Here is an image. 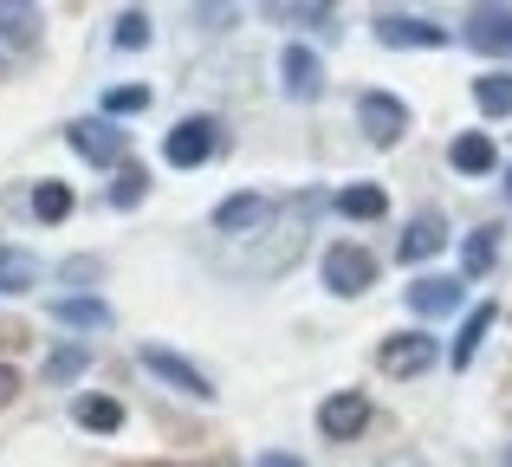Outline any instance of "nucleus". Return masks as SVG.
Segmentation results:
<instances>
[{"instance_id":"9","label":"nucleus","mask_w":512,"mask_h":467,"mask_svg":"<svg viewBox=\"0 0 512 467\" xmlns=\"http://www.w3.org/2000/svg\"><path fill=\"white\" fill-rule=\"evenodd\" d=\"M279 91H286L292 104H312L318 91H325V65H318L312 46H299V39H292V46L279 52Z\"/></svg>"},{"instance_id":"10","label":"nucleus","mask_w":512,"mask_h":467,"mask_svg":"<svg viewBox=\"0 0 512 467\" xmlns=\"http://www.w3.org/2000/svg\"><path fill=\"white\" fill-rule=\"evenodd\" d=\"M461 39L474 52H493V59H512V7H474L461 26Z\"/></svg>"},{"instance_id":"23","label":"nucleus","mask_w":512,"mask_h":467,"mask_svg":"<svg viewBox=\"0 0 512 467\" xmlns=\"http://www.w3.org/2000/svg\"><path fill=\"white\" fill-rule=\"evenodd\" d=\"M493 253H500V234L493 228H474L461 247V279H487L493 273Z\"/></svg>"},{"instance_id":"7","label":"nucleus","mask_w":512,"mask_h":467,"mask_svg":"<svg viewBox=\"0 0 512 467\" xmlns=\"http://www.w3.org/2000/svg\"><path fill=\"white\" fill-rule=\"evenodd\" d=\"M363 429H370V403H363V390H331L325 403H318V435H325V442H357Z\"/></svg>"},{"instance_id":"26","label":"nucleus","mask_w":512,"mask_h":467,"mask_svg":"<svg viewBox=\"0 0 512 467\" xmlns=\"http://www.w3.org/2000/svg\"><path fill=\"white\" fill-rule=\"evenodd\" d=\"M143 195H150V176H143L137 163H124V169L111 176V208H137Z\"/></svg>"},{"instance_id":"19","label":"nucleus","mask_w":512,"mask_h":467,"mask_svg":"<svg viewBox=\"0 0 512 467\" xmlns=\"http://www.w3.org/2000/svg\"><path fill=\"white\" fill-rule=\"evenodd\" d=\"M46 312L59 318V325H72V331H104V325H111V305H104V299H91V292H72V299H52Z\"/></svg>"},{"instance_id":"4","label":"nucleus","mask_w":512,"mask_h":467,"mask_svg":"<svg viewBox=\"0 0 512 467\" xmlns=\"http://www.w3.org/2000/svg\"><path fill=\"white\" fill-rule=\"evenodd\" d=\"M357 130L376 143V150H396L402 130H409V104H402L396 91H363L357 98Z\"/></svg>"},{"instance_id":"3","label":"nucleus","mask_w":512,"mask_h":467,"mask_svg":"<svg viewBox=\"0 0 512 467\" xmlns=\"http://www.w3.org/2000/svg\"><path fill=\"white\" fill-rule=\"evenodd\" d=\"M325 286L338 292V299H363V292L376 286V253H363L357 240H338V247H325Z\"/></svg>"},{"instance_id":"34","label":"nucleus","mask_w":512,"mask_h":467,"mask_svg":"<svg viewBox=\"0 0 512 467\" xmlns=\"http://www.w3.org/2000/svg\"><path fill=\"white\" fill-rule=\"evenodd\" d=\"M163 467H175V461H163Z\"/></svg>"},{"instance_id":"17","label":"nucleus","mask_w":512,"mask_h":467,"mask_svg":"<svg viewBox=\"0 0 512 467\" xmlns=\"http://www.w3.org/2000/svg\"><path fill=\"white\" fill-rule=\"evenodd\" d=\"M72 422H78V429H91V435H117V429H124V403L104 396V390H85L72 403Z\"/></svg>"},{"instance_id":"2","label":"nucleus","mask_w":512,"mask_h":467,"mask_svg":"<svg viewBox=\"0 0 512 467\" xmlns=\"http://www.w3.org/2000/svg\"><path fill=\"white\" fill-rule=\"evenodd\" d=\"M221 156V124L214 117H182V124L163 137V163L169 169H201Z\"/></svg>"},{"instance_id":"30","label":"nucleus","mask_w":512,"mask_h":467,"mask_svg":"<svg viewBox=\"0 0 512 467\" xmlns=\"http://www.w3.org/2000/svg\"><path fill=\"white\" fill-rule=\"evenodd\" d=\"M13 396H20V377H13V370H7V364H0V409H7V403H13Z\"/></svg>"},{"instance_id":"25","label":"nucleus","mask_w":512,"mask_h":467,"mask_svg":"<svg viewBox=\"0 0 512 467\" xmlns=\"http://www.w3.org/2000/svg\"><path fill=\"white\" fill-rule=\"evenodd\" d=\"M33 215H39V221H65V215H72V189L46 176V182L33 189Z\"/></svg>"},{"instance_id":"22","label":"nucleus","mask_w":512,"mask_h":467,"mask_svg":"<svg viewBox=\"0 0 512 467\" xmlns=\"http://www.w3.org/2000/svg\"><path fill=\"white\" fill-rule=\"evenodd\" d=\"M91 370V344H59V351H46V383H78Z\"/></svg>"},{"instance_id":"21","label":"nucleus","mask_w":512,"mask_h":467,"mask_svg":"<svg viewBox=\"0 0 512 467\" xmlns=\"http://www.w3.org/2000/svg\"><path fill=\"white\" fill-rule=\"evenodd\" d=\"M474 104H480V117H512V72L506 65L474 78Z\"/></svg>"},{"instance_id":"32","label":"nucleus","mask_w":512,"mask_h":467,"mask_svg":"<svg viewBox=\"0 0 512 467\" xmlns=\"http://www.w3.org/2000/svg\"><path fill=\"white\" fill-rule=\"evenodd\" d=\"M506 195H512V182H506Z\"/></svg>"},{"instance_id":"29","label":"nucleus","mask_w":512,"mask_h":467,"mask_svg":"<svg viewBox=\"0 0 512 467\" xmlns=\"http://www.w3.org/2000/svg\"><path fill=\"white\" fill-rule=\"evenodd\" d=\"M253 467H305V461L286 455V448H266V455H253Z\"/></svg>"},{"instance_id":"13","label":"nucleus","mask_w":512,"mask_h":467,"mask_svg":"<svg viewBox=\"0 0 512 467\" xmlns=\"http://www.w3.org/2000/svg\"><path fill=\"white\" fill-rule=\"evenodd\" d=\"M266 215H273V202L253 195V189H240V195H227V202L214 208V234H253Z\"/></svg>"},{"instance_id":"24","label":"nucleus","mask_w":512,"mask_h":467,"mask_svg":"<svg viewBox=\"0 0 512 467\" xmlns=\"http://www.w3.org/2000/svg\"><path fill=\"white\" fill-rule=\"evenodd\" d=\"M137 111H150V85H111L104 91V117H137Z\"/></svg>"},{"instance_id":"33","label":"nucleus","mask_w":512,"mask_h":467,"mask_svg":"<svg viewBox=\"0 0 512 467\" xmlns=\"http://www.w3.org/2000/svg\"><path fill=\"white\" fill-rule=\"evenodd\" d=\"M506 467H512V455H506Z\"/></svg>"},{"instance_id":"28","label":"nucleus","mask_w":512,"mask_h":467,"mask_svg":"<svg viewBox=\"0 0 512 467\" xmlns=\"http://www.w3.org/2000/svg\"><path fill=\"white\" fill-rule=\"evenodd\" d=\"M59 279H72V286H85V279H98V260L91 253H78V260H65V273Z\"/></svg>"},{"instance_id":"12","label":"nucleus","mask_w":512,"mask_h":467,"mask_svg":"<svg viewBox=\"0 0 512 467\" xmlns=\"http://www.w3.org/2000/svg\"><path fill=\"white\" fill-rule=\"evenodd\" d=\"M461 279H441V273H428V279H415L409 286V312L415 318H448V312H461Z\"/></svg>"},{"instance_id":"6","label":"nucleus","mask_w":512,"mask_h":467,"mask_svg":"<svg viewBox=\"0 0 512 467\" xmlns=\"http://www.w3.org/2000/svg\"><path fill=\"white\" fill-rule=\"evenodd\" d=\"M370 33L383 39V46H415V52H435V46H448V26H435L428 13H376L370 20Z\"/></svg>"},{"instance_id":"31","label":"nucleus","mask_w":512,"mask_h":467,"mask_svg":"<svg viewBox=\"0 0 512 467\" xmlns=\"http://www.w3.org/2000/svg\"><path fill=\"white\" fill-rule=\"evenodd\" d=\"M195 20H208V26H227V20H234V7H195Z\"/></svg>"},{"instance_id":"1","label":"nucleus","mask_w":512,"mask_h":467,"mask_svg":"<svg viewBox=\"0 0 512 467\" xmlns=\"http://www.w3.org/2000/svg\"><path fill=\"white\" fill-rule=\"evenodd\" d=\"M65 143L98 169H124L130 163V137L111 124V117H78V124H65Z\"/></svg>"},{"instance_id":"14","label":"nucleus","mask_w":512,"mask_h":467,"mask_svg":"<svg viewBox=\"0 0 512 467\" xmlns=\"http://www.w3.org/2000/svg\"><path fill=\"white\" fill-rule=\"evenodd\" d=\"M493 325H500V305H493V299H480L474 312H467L461 338L448 344V364H454V370H467V364H474V357H480V344H487V331H493Z\"/></svg>"},{"instance_id":"27","label":"nucleus","mask_w":512,"mask_h":467,"mask_svg":"<svg viewBox=\"0 0 512 467\" xmlns=\"http://www.w3.org/2000/svg\"><path fill=\"white\" fill-rule=\"evenodd\" d=\"M117 46H124V52H143V46H150V13H137V7H130V13H117Z\"/></svg>"},{"instance_id":"15","label":"nucleus","mask_w":512,"mask_h":467,"mask_svg":"<svg viewBox=\"0 0 512 467\" xmlns=\"http://www.w3.org/2000/svg\"><path fill=\"white\" fill-rule=\"evenodd\" d=\"M448 163L461 169V176H493V169H500V150H493L487 130H461V137L448 143Z\"/></svg>"},{"instance_id":"20","label":"nucleus","mask_w":512,"mask_h":467,"mask_svg":"<svg viewBox=\"0 0 512 467\" xmlns=\"http://www.w3.org/2000/svg\"><path fill=\"white\" fill-rule=\"evenodd\" d=\"M39 286V260L26 247H0V299H20Z\"/></svg>"},{"instance_id":"8","label":"nucleus","mask_w":512,"mask_h":467,"mask_svg":"<svg viewBox=\"0 0 512 467\" xmlns=\"http://www.w3.org/2000/svg\"><path fill=\"white\" fill-rule=\"evenodd\" d=\"M435 338L428 331H402V338H383V351H376V370L383 377H422V370H435Z\"/></svg>"},{"instance_id":"18","label":"nucleus","mask_w":512,"mask_h":467,"mask_svg":"<svg viewBox=\"0 0 512 467\" xmlns=\"http://www.w3.org/2000/svg\"><path fill=\"white\" fill-rule=\"evenodd\" d=\"M331 208H338L344 221H383L389 215V195L376 189V182H344V189L331 195Z\"/></svg>"},{"instance_id":"16","label":"nucleus","mask_w":512,"mask_h":467,"mask_svg":"<svg viewBox=\"0 0 512 467\" xmlns=\"http://www.w3.org/2000/svg\"><path fill=\"white\" fill-rule=\"evenodd\" d=\"M39 7H26V0H0V46L7 52H33L39 46Z\"/></svg>"},{"instance_id":"5","label":"nucleus","mask_w":512,"mask_h":467,"mask_svg":"<svg viewBox=\"0 0 512 467\" xmlns=\"http://www.w3.org/2000/svg\"><path fill=\"white\" fill-rule=\"evenodd\" d=\"M137 364L150 370L156 383H169L175 396H188V403H214V383L201 377V370L188 364V357H175V351H163V344H143V351H137Z\"/></svg>"},{"instance_id":"11","label":"nucleus","mask_w":512,"mask_h":467,"mask_svg":"<svg viewBox=\"0 0 512 467\" xmlns=\"http://www.w3.org/2000/svg\"><path fill=\"white\" fill-rule=\"evenodd\" d=\"M448 247V221L435 215V208H422V215L402 228V240H396V253H402V266H422V260H435V253Z\"/></svg>"}]
</instances>
